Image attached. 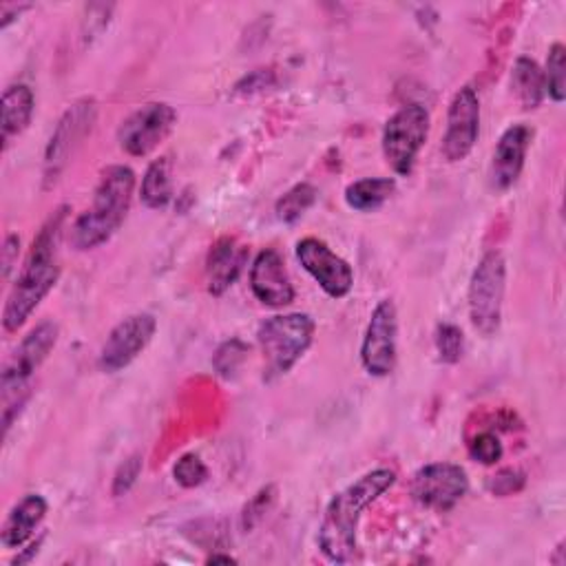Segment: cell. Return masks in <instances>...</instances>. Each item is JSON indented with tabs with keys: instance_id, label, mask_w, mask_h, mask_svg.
<instances>
[{
	"instance_id": "6da1fadb",
	"label": "cell",
	"mask_w": 566,
	"mask_h": 566,
	"mask_svg": "<svg viewBox=\"0 0 566 566\" xmlns=\"http://www.w3.org/2000/svg\"><path fill=\"white\" fill-rule=\"evenodd\" d=\"M64 219L66 206H60L38 230L2 310V325L7 332H18L55 287L60 279V237Z\"/></svg>"
},
{
	"instance_id": "7a4b0ae2",
	"label": "cell",
	"mask_w": 566,
	"mask_h": 566,
	"mask_svg": "<svg viewBox=\"0 0 566 566\" xmlns=\"http://www.w3.org/2000/svg\"><path fill=\"white\" fill-rule=\"evenodd\" d=\"M396 473L387 467L371 469L358 480L338 491L325 506L323 520L318 524V548L321 553L336 564L349 562L356 553V531L363 511L376 502L391 484Z\"/></svg>"
},
{
	"instance_id": "3957f363",
	"label": "cell",
	"mask_w": 566,
	"mask_h": 566,
	"mask_svg": "<svg viewBox=\"0 0 566 566\" xmlns=\"http://www.w3.org/2000/svg\"><path fill=\"white\" fill-rule=\"evenodd\" d=\"M135 192V172L124 164L102 170L93 203L71 226V245L80 252L106 243L124 223Z\"/></svg>"
},
{
	"instance_id": "277c9868",
	"label": "cell",
	"mask_w": 566,
	"mask_h": 566,
	"mask_svg": "<svg viewBox=\"0 0 566 566\" xmlns=\"http://www.w3.org/2000/svg\"><path fill=\"white\" fill-rule=\"evenodd\" d=\"M60 336L55 321L38 323L4 360L0 374V402H2V433H9V427L20 416L22 407L31 396V378L53 352Z\"/></svg>"
},
{
	"instance_id": "5b68a950",
	"label": "cell",
	"mask_w": 566,
	"mask_h": 566,
	"mask_svg": "<svg viewBox=\"0 0 566 566\" xmlns=\"http://www.w3.org/2000/svg\"><path fill=\"white\" fill-rule=\"evenodd\" d=\"M314 329V318L303 312L265 318L256 329V343L263 354V376L272 380L287 374L310 349Z\"/></svg>"
},
{
	"instance_id": "8992f818",
	"label": "cell",
	"mask_w": 566,
	"mask_h": 566,
	"mask_svg": "<svg viewBox=\"0 0 566 566\" xmlns=\"http://www.w3.org/2000/svg\"><path fill=\"white\" fill-rule=\"evenodd\" d=\"M506 290V263L502 252L489 250L475 265L469 281V318L478 334L495 336L502 323V305Z\"/></svg>"
},
{
	"instance_id": "52a82bcc",
	"label": "cell",
	"mask_w": 566,
	"mask_h": 566,
	"mask_svg": "<svg viewBox=\"0 0 566 566\" xmlns=\"http://www.w3.org/2000/svg\"><path fill=\"white\" fill-rule=\"evenodd\" d=\"M429 135V113L422 104H405L400 106L382 128V155L387 166L407 177L413 170L416 157L424 146Z\"/></svg>"
},
{
	"instance_id": "ba28073f",
	"label": "cell",
	"mask_w": 566,
	"mask_h": 566,
	"mask_svg": "<svg viewBox=\"0 0 566 566\" xmlns=\"http://www.w3.org/2000/svg\"><path fill=\"white\" fill-rule=\"evenodd\" d=\"M95 117H97V102L93 97H80L62 113L44 150L46 186L60 177V172L66 168V164L75 155V150L88 137V133L93 130Z\"/></svg>"
},
{
	"instance_id": "9c48e42d",
	"label": "cell",
	"mask_w": 566,
	"mask_h": 566,
	"mask_svg": "<svg viewBox=\"0 0 566 566\" xmlns=\"http://www.w3.org/2000/svg\"><path fill=\"white\" fill-rule=\"evenodd\" d=\"M398 349V312L391 298L378 301L367 321L363 343H360V363L369 376L382 378L389 376L396 367Z\"/></svg>"
},
{
	"instance_id": "30bf717a",
	"label": "cell",
	"mask_w": 566,
	"mask_h": 566,
	"mask_svg": "<svg viewBox=\"0 0 566 566\" xmlns=\"http://www.w3.org/2000/svg\"><path fill=\"white\" fill-rule=\"evenodd\" d=\"M177 111L166 102H148L133 111L117 128V142L124 153L144 157L155 150L175 128Z\"/></svg>"
},
{
	"instance_id": "8fae6325",
	"label": "cell",
	"mask_w": 566,
	"mask_h": 566,
	"mask_svg": "<svg viewBox=\"0 0 566 566\" xmlns=\"http://www.w3.org/2000/svg\"><path fill=\"white\" fill-rule=\"evenodd\" d=\"M409 489L418 504L447 513L467 495L469 478L460 464L431 462L413 473Z\"/></svg>"
},
{
	"instance_id": "7c38bea8",
	"label": "cell",
	"mask_w": 566,
	"mask_h": 566,
	"mask_svg": "<svg viewBox=\"0 0 566 566\" xmlns=\"http://www.w3.org/2000/svg\"><path fill=\"white\" fill-rule=\"evenodd\" d=\"M157 329V321L148 312L130 314L122 318L106 336L97 365L106 374H115L124 367H128L153 340Z\"/></svg>"
},
{
	"instance_id": "4fadbf2b",
	"label": "cell",
	"mask_w": 566,
	"mask_h": 566,
	"mask_svg": "<svg viewBox=\"0 0 566 566\" xmlns=\"http://www.w3.org/2000/svg\"><path fill=\"white\" fill-rule=\"evenodd\" d=\"M296 259L327 296L343 298L352 292L354 287L352 265L343 256H338L325 241L316 237L301 239L296 243Z\"/></svg>"
},
{
	"instance_id": "5bb4252c",
	"label": "cell",
	"mask_w": 566,
	"mask_h": 566,
	"mask_svg": "<svg viewBox=\"0 0 566 566\" xmlns=\"http://www.w3.org/2000/svg\"><path fill=\"white\" fill-rule=\"evenodd\" d=\"M480 135V99L471 86L453 93L447 111V130L442 137V157L447 161H462L475 146Z\"/></svg>"
},
{
	"instance_id": "9a60e30c",
	"label": "cell",
	"mask_w": 566,
	"mask_h": 566,
	"mask_svg": "<svg viewBox=\"0 0 566 566\" xmlns=\"http://www.w3.org/2000/svg\"><path fill=\"white\" fill-rule=\"evenodd\" d=\"M250 287L268 307H285L294 301V285L285 270V261L272 248H265L254 256L250 268Z\"/></svg>"
},
{
	"instance_id": "2e32d148",
	"label": "cell",
	"mask_w": 566,
	"mask_h": 566,
	"mask_svg": "<svg viewBox=\"0 0 566 566\" xmlns=\"http://www.w3.org/2000/svg\"><path fill=\"white\" fill-rule=\"evenodd\" d=\"M531 139H533V130L526 124H511L500 135L493 148L491 168H489V179L495 190H509L517 181L524 168Z\"/></svg>"
},
{
	"instance_id": "e0dca14e",
	"label": "cell",
	"mask_w": 566,
	"mask_h": 566,
	"mask_svg": "<svg viewBox=\"0 0 566 566\" xmlns=\"http://www.w3.org/2000/svg\"><path fill=\"white\" fill-rule=\"evenodd\" d=\"M248 261V248L241 245L234 237H221L208 252L206 274H208V292L221 296L241 274Z\"/></svg>"
},
{
	"instance_id": "ac0fdd59",
	"label": "cell",
	"mask_w": 566,
	"mask_h": 566,
	"mask_svg": "<svg viewBox=\"0 0 566 566\" xmlns=\"http://www.w3.org/2000/svg\"><path fill=\"white\" fill-rule=\"evenodd\" d=\"M46 511H49V504L42 495L38 493L24 495L2 522V528H0L2 546L20 548L22 544H27L38 531V526L42 524V520L46 517Z\"/></svg>"
},
{
	"instance_id": "d6986e66",
	"label": "cell",
	"mask_w": 566,
	"mask_h": 566,
	"mask_svg": "<svg viewBox=\"0 0 566 566\" xmlns=\"http://www.w3.org/2000/svg\"><path fill=\"white\" fill-rule=\"evenodd\" d=\"M35 108L33 91L27 84H11L2 93V142L4 148L11 137H18L31 124Z\"/></svg>"
},
{
	"instance_id": "ffe728a7",
	"label": "cell",
	"mask_w": 566,
	"mask_h": 566,
	"mask_svg": "<svg viewBox=\"0 0 566 566\" xmlns=\"http://www.w3.org/2000/svg\"><path fill=\"white\" fill-rule=\"evenodd\" d=\"M511 91L522 108H537L546 95L544 71L526 55H520L511 69Z\"/></svg>"
},
{
	"instance_id": "44dd1931",
	"label": "cell",
	"mask_w": 566,
	"mask_h": 566,
	"mask_svg": "<svg viewBox=\"0 0 566 566\" xmlns=\"http://www.w3.org/2000/svg\"><path fill=\"white\" fill-rule=\"evenodd\" d=\"M396 192L391 177H365L345 188V203L358 212L378 210Z\"/></svg>"
},
{
	"instance_id": "7402d4cb",
	"label": "cell",
	"mask_w": 566,
	"mask_h": 566,
	"mask_svg": "<svg viewBox=\"0 0 566 566\" xmlns=\"http://www.w3.org/2000/svg\"><path fill=\"white\" fill-rule=\"evenodd\" d=\"M139 197L146 208H164L172 199V164L168 157L153 159L142 177Z\"/></svg>"
},
{
	"instance_id": "603a6c76",
	"label": "cell",
	"mask_w": 566,
	"mask_h": 566,
	"mask_svg": "<svg viewBox=\"0 0 566 566\" xmlns=\"http://www.w3.org/2000/svg\"><path fill=\"white\" fill-rule=\"evenodd\" d=\"M316 201V188L307 181L292 186L274 206V212L279 217V221L283 223H294L296 219H301L312 203Z\"/></svg>"
},
{
	"instance_id": "cb8c5ba5",
	"label": "cell",
	"mask_w": 566,
	"mask_h": 566,
	"mask_svg": "<svg viewBox=\"0 0 566 566\" xmlns=\"http://www.w3.org/2000/svg\"><path fill=\"white\" fill-rule=\"evenodd\" d=\"M544 82H546V93L551 95V99L564 102V97H566V49L562 42H555L548 49Z\"/></svg>"
},
{
	"instance_id": "d4e9b609",
	"label": "cell",
	"mask_w": 566,
	"mask_h": 566,
	"mask_svg": "<svg viewBox=\"0 0 566 566\" xmlns=\"http://www.w3.org/2000/svg\"><path fill=\"white\" fill-rule=\"evenodd\" d=\"M436 352L438 358L447 365L460 363L464 354V334L458 325L453 323H440L436 327Z\"/></svg>"
},
{
	"instance_id": "484cf974",
	"label": "cell",
	"mask_w": 566,
	"mask_h": 566,
	"mask_svg": "<svg viewBox=\"0 0 566 566\" xmlns=\"http://www.w3.org/2000/svg\"><path fill=\"white\" fill-rule=\"evenodd\" d=\"M245 356H248V345L239 338H230L217 347L212 356V367L221 378H234Z\"/></svg>"
},
{
	"instance_id": "4316f807",
	"label": "cell",
	"mask_w": 566,
	"mask_h": 566,
	"mask_svg": "<svg viewBox=\"0 0 566 566\" xmlns=\"http://www.w3.org/2000/svg\"><path fill=\"white\" fill-rule=\"evenodd\" d=\"M172 478L179 486L184 489H195L201 486L208 480V467L203 460L195 453H184L175 464H172Z\"/></svg>"
},
{
	"instance_id": "83f0119b",
	"label": "cell",
	"mask_w": 566,
	"mask_h": 566,
	"mask_svg": "<svg viewBox=\"0 0 566 566\" xmlns=\"http://www.w3.org/2000/svg\"><path fill=\"white\" fill-rule=\"evenodd\" d=\"M467 451L471 455V460L480 462V464H495L497 460H502V442L493 431H480L475 433L469 442H467Z\"/></svg>"
},
{
	"instance_id": "f1b7e54d",
	"label": "cell",
	"mask_w": 566,
	"mask_h": 566,
	"mask_svg": "<svg viewBox=\"0 0 566 566\" xmlns=\"http://www.w3.org/2000/svg\"><path fill=\"white\" fill-rule=\"evenodd\" d=\"M524 484H526V473L520 469H513V467L500 469L486 478V491L497 497L515 495L524 489Z\"/></svg>"
},
{
	"instance_id": "f546056e",
	"label": "cell",
	"mask_w": 566,
	"mask_h": 566,
	"mask_svg": "<svg viewBox=\"0 0 566 566\" xmlns=\"http://www.w3.org/2000/svg\"><path fill=\"white\" fill-rule=\"evenodd\" d=\"M274 500H276V486H272V484H268V486H263L259 493H254V495L248 500V504L243 506L241 526H243L245 531L254 528L256 522L265 515V511L274 504Z\"/></svg>"
},
{
	"instance_id": "4dcf8cb0",
	"label": "cell",
	"mask_w": 566,
	"mask_h": 566,
	"mask_svg": "<svg viewBox=\"0 0 566 566\" xmlns=\"http://www.w3.org/2000/svg\"><path fill=\"white\" fill-rule=\"evenodd\" d=\"M142 460H144V458H142L139 453H133V455H128V458L117 467V471H115V475H113V486H111V493H113L115 497L126 495V493L133 489V484L137 482V478H139V473H142V467H144Z\"/></svg>"
},
{
	"instance_id": "1f68e13d",
	"label": "cell",
	"mask_w": 566,
	"mask_h": 566,
	"mask_svg": "<svg viewBox=\"0 0 566 566\" xmlns=\"http://www.w3.org/2000/svg\"><path fill=\"white\" fill-rule=\"evenodd\" d=\"M18 252H20V237L18 234H7L4 243H2V279L9 281L11 270L18 261Z\"/></svg>"
},
{
	"instance_id": "d6a6232c",
	"label": "cell",
	"mask_w": 566,
	"mask_h": 566,
	"mask_svg": "<svg viewBox=\"0 0 566 566\" xmlns=\"http://www.w3.org/2000/svg\"><path fill=\"white\" fill-rule=\"evenodd\" d=\"M270 84H272V73L265 69H259V71L250 73L241 84H237V88L241 93H254V91H263Z\"/></svg>"
},
{
	"instance_id": "836d02e7",
	"label": "cell",
	"mask_w": 566,
	"mask_h": 566,
	"mask_svg": "<svg viewBox=\"0 0 566 566\" xmlns=\"http://www.w3.org/2000/svg\"><path fill=\"white\" fill-rule=\"evenodd\" d=\"M29 4H18V2H2L0 4V29H7L22 11H27Z\"/></svg>"
},
{
	"instance_id": "e575fe53",
	"label": "cell",
	"mask_w": 566,
	"mask_h": 566,
	"mask_svg": "<svg viewBox=\"0 0 566 566\" xmlns=\"http://www.w3.org/2000/svg\"><path fill=\"white\" fill-rule=\"evenodd\" d=\"M232 564L234 562V557H230V555H217V553H212L210 557H208V564Z\"/></svg>"
}]
</instances>
